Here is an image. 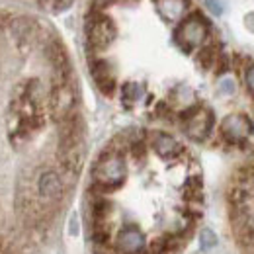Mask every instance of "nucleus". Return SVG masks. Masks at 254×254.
Instances as JSON below:
<instances>
[{"instance_id": "nucleus-2", "label": "nucleus", "mask_w": 254, "mask_h": 254, "mask_svg": "<svg viewBox=\"0 0 254 254\" xmlns=\"http://www.w3.org/2000/svg\"><path fill=\"white\" fill-rule=\"evenodd\" d=\"M215 126V116H213V110L207 108V106H201L193 116H190L182 127H184V133L193 139V141H205Z\"/></svg>"}, {"instance_id": "nucleus-3", "label": "nucleus", "mask_w": 254, "mask_h": 254, "mask_svg": "<svg viewBox=\"0 0 254 254\" xmlns=\"http://www.w3.org/2000/svg\"><path fill=\"white\" fill-rule=\"evenodd\" d=\"M116 249L120 254H141L147 249V239L139 227L126 225L116 235Z\"/></svg>"}, {"instance_id": "nucleus-4", "label": "nucleus", "mask_w": 254, "mask_h": 254, "mask_svg": "<svg viewBox=\"0 0 254 254\" xmlns=\"http://www.w3.org/2000/svg\"><path fill=\"white\" fill-rule=\"evenodd\" d=\"M199 243H201L203 249H211V247L217 245V237H215V233L211 229H203L201 235H199Z\"/></svg>"}, {"instance_id": "nucleus-1", "label": "nucleus", "mask_w": 254, "mask_h": 254, "mask_svg": "<svg viewBox=\"0 0 254 254\" xmlns=\"http://www.w3.org/2000/svg\"><path fill=\"white\" fill-rule=\"evenodd\" d=\"M64 180L55 168H41L35 176V197L43 203H55L63 197Z\"/></svg>"}]
</instances>
